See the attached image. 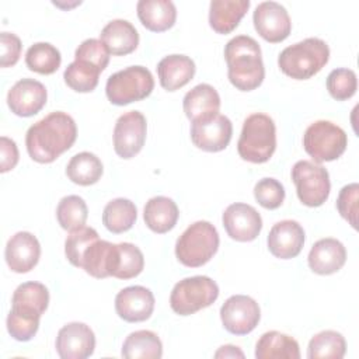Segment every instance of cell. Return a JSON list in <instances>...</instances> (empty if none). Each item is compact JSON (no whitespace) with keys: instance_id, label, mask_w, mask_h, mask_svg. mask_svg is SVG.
I'll return each mask as SVG.
<instances>
[{"instance_id":"6da1fadb","label":"cell","mask_w":359,"mask_h":359,"mask_svg":"<svg viewBox=\"0 0 359 359\" xmlns=\"http://www.w3.org/2000/svg\"><path fill=\"white\" fill-rule=\"evenodd\" d=\"M76 137L77 126L74 119L66 112L55 111L29 126L25 146L34 161L49 164L69 150Z\"/></svg>"},{"instance_id":"7a4b0ae2","label":"cell","mask_w":359,"mask_h":359,"mask_svg":"<svg viewBox=\"0 0 359 359\" xmlns=\"http://www.w3.org/2000/svg\"><path fill=\"white\" fill-rule=\"evenodd\" d=\"M49 304V292L39 282L21 283L13 293L7 316L8 334L21 342L29 341L39 328V318Z\"/></svg>"},{"instance_id":"3957f363","label":"cell","mask_w":359,"mask_h":359,"mask_svg":"<svg viewBox=\"0 0 359 359\" xmlns=\"http://www.w3.org/2000/svg\"><path fill=\"white\" fill-rule=\"evenodd\" d=\"M227 76L230 83L240 91L258 88L265 77L259 43L248 35L231 38L224 48Z\"/></svg>"},{"instance_id":"277c9868","label":"cell","mask_w":359,"mask_h":359,"mask_svg":"<svg viewBox=\"0 0 359 359\" xmlns=\"http://www.w3.org/2000/svg\"><path fill=\"white\" fill-rule=\"evenodd\" d=\"M330 59V48L320 38H306L285 48L279 57V69L294 80H307L317 74Z\"/></svg>"},{"instance_id":"5b68a950","label":"cell","mask_w":359,"mask_h":359,"mask_svg":"<svg viewBox=\"0 0 359 359\" xmlns=\"http://www.w3.org/2000/svg\"><path fill=\"white\" fill-rule=\"evenodd\" d=\"M276 149V128L266 114H251L245 118L237 142L238 156L250 163L268 161Z\"/></svg>"},{"instance_id":"8992f818","label":"cell","mask_w":359,"mask_h":359,"mask_svg":"<svg viewBox=\"0 0 359 359\" xmlns=\"http://www.w3.org/2000/svg\"><path fill=\"white\" fill-rule=\"evenodd\" d=\"M219 233L206 220L192 223L177 240L175 255L178 261L189 268H198L212 259L219 248Z\"/></svg>"},{"instance_id":"52a82bcc","label":"cell","mask_w":359,"mask_h":359,"mask_svg":"<svg viewBox=\"0 0 359 359\" xmlns=\"http://www.w3.org/2000/svg\"><path fill=\"white\" fill-rule=\"evenodd\" d=\"M154 79L144 66H129L111 74L105 84V94L111 104L128 105L142 101L151 94Z\"/></svg>"},{"instance_id":"ba28073f","label":"cell","mask_w":359,"mask_h":359,"mask_svg":"<svg viewBox=\"0 0 359 359\" xmlns=\"http://www.w3.org/2000/svg\"><path fill=\"white\" fill-rule=\"evenodd\" d=\"M219 297V286L209 276L198 275L180 280L170 294V306L180 316H191L209 307Z\"/></svg>"},{"instance_id":"9c48e42d","label":"cell","mask_w":359,"mask_h":359,"mask_svg":"<svg viewBox=\"0 0 359 359\" xmlns=\"http://www.w3.org/2000/svg\"><path fill=\"white\" fill-rule=\"evenodd\" d=\"M348 146V136L342 128L330 121H316L303 135V147L314 163L339 158Z\"/></svg>"},{"instance_id":"30bf717a","label":"cell","mask_w":359,"mask_h":359,"mask_svg":"<svg viewBox=\"0 0 359 359\" xmlns=\"http://www.w3.org/2000/svg\"><path fill=\"white\" fill-rule=\"evenodd\" d=\"M292 180L296 185L297 198L306 206H321L330 196V174L327 168L314 161H297L292 168Z\"/></svg>"},{"instance_id":"8fae6325","label":"cell","mask_w":359,"mask_h":359,"mask_svg":"<svg viewBox=\"0 0 359 359\" xmlns=\"http://www.w3.org/2000/svg\"><path fill=\"white\" fill-rule=\"evenodd\" d=\"M223 327L234 335L250 334L259 323L261 310L258 303L245 294L230 296L220 309Z\"/></svg>"},{"instance_id":"7c38bea8","label":"cell","mask_w":359,"mask_h":359,"mask_svg":"<svg viewBox=\"0 0 359 359\" xmlns=\"http://www.w3.org/2000/svg\"><path fill=\"white\" fill-rule=\"evenodd\" d=\"M147 123L139 111H129L116 119L114 128V150L122 158L135 157L146 140Z\"/></svg>"},{"instance_id":"4fadbf2b","label":"cell","mask_w":359,"mask_h":359,"mask_svg":"<svg viewBox=\"0 0 359 359\" xmlns=\"http://www.w3.org/2000/svg\"><path fill=\"white\" fill-rule=\"evenodd\" d=\"M257 32L268 42L285 41L292 29V21L286 8L276 1H262L255 7L252 15Z\"/></svg>"},{"instance_id":"5bb4252c","label":"cell","mask_w":359,"mask_h":359,"mask_svg":"<svg viewBox=\"0 0 359 359\" xmlns=\"http://www.w3.org/2000/svg\"><path fill=\"white\" fill-rule=\"evenodd\" d=\"M222 220L227 236L241 243L255 240L262 229V219L257 209L241 202L229 205Z\"/></svg>"},{"instance_id":"9a60e30c","label":"cell","mask_w":359,"mask_h":359,"mask_svg":"<svg viewBox=\"0 0 359 359\" xmlns=\"http://www.w3.org/2000/svg\"><path fill=\"white\" fill-rule=\"evenodd\" d=\"M95 335L84 323L63 325L56 337V352L62 359H86L93 355Z\"/></svg>"},{"instance_id":"2e32d148","label":"cell","mask_w":359,"mask_h":359,"mask_svg":"<svg viewBox=\"0 0 359 359\" xmlns=\"http://www.w3.org/2000/svg\"><path fill=\"white\" fill-rule=\"evenodd\" d=\"M233 135L231 121L226 115H216L208 121L194 122L191 126L192 143L205 151H222L224 150Z\"/></svg>"},{"instance_id":"e0dca14e","label":"cell","mask_w":359,"mask_h":359,"mask_svg":"<svg viewBox=\"0 0 359 359\" xmlns=\"http://www.w3.org/2000/svg\"><path fill=\"white\" fill-rule=\"evenodd\" d=\"M48 93L45 86L34 79L18 80L7 94V104L18 116H32L46 104Z\"/></svg>"},{"instance_id":"ac0fdd59","label":"cell","mask_w":359,"mask_h":359,"mask_svg":"<svg viewBox=\"0 0 359 359\" xmlns=\"http://www.w3.org/2000/svg\"><path fill=\"white\" fill-rule=\"evenodd\" d=\"M116 314L128 323L147 320L154 310V296L144 286H128L118 292L115 297Z\"/></svg>"},{"instance_id":"d6986e66","label":"cell","mask_w":359,"mask_h":359,"mask_svg":"<svg viewBox=\"0 0 359 359\" xmlns=\"http://www.w3.org/2000/svg\"><path fill=\"white\" fill-rule=\"evenodd\" d=\"M268 250L280 259H290L300 254L304 245V230L296 220H280L268 234Z\"/></svg>"},{"instance_id":"ffe728a7","label":"cell","mask_w":359,"mask_h":359,"mask_svg":"<svg viewBox=\"0 0 359 359\" xmlns=\"http://www.w3.org/2000/svg\"><path fill=\"white\" fill-rule=\"evenodd\" d=\"M4 257L8 268L13 272L27 273L34 269L39 261V241L28 231H18L7 241Z\"/></svg>"},{"instance_id":"44dd1931","label":"cell","mask_w":359,"mask_h":359,"mask_svg":"<svg viewBox=\"0 0 359 359\" xmlns=\"http://www.w3.org/2000/svg\"><path fill=\"white\" fill-rule=\"evenodd\" d=\"M346 261V250L337 238H321L316 241L309 252L307 262L313 272L331 275L338 272Z\"/></svg>"},{"instance_id":"7402d4cb","label":"cell","mask_w":359,"mask_h":359,"mask_svg":"<svg viewBox=\"0 0 359 359\" xmlns=\"http://www.w3.org/2000/svg\"><path fill=\"white\" fill-rule=\"evenodd\" d=\"M182 107L187 118L192 123L208 121L219 115L220 97L210 84H198L185 94Z\"/></svg>"},{"instance_id":"603a6c76","label":"cell","mask_w":359,"mask_h":359,"mask_svg":"<svg viewBox=\"0 0 359 359\" xmlns=\"http://www.w3.org/2000/svg\"><path fill=\"white\" fill-rule=\"evenodd\" d=\"M195 63L185 55H168L157 65L160 84L167 91H175L187 86L195 74Z\"/></svg>"},{"instance_id":"cb8c5ba5","label":"cell","mask_w":359,"mask_h":359,"mask_svg":"<svg viewBox=\"0 0 359 359\" xmlns=\"http://www.w3.org/2000/svg\"><path fill=\"white\" fill-rule=\"evenodd\" d=\"M100 41L104 42L109 53L115 56H125L137 48L139 34L129 21L118 18L109 21L102 28Z\"/></svg>"},{"instance_id":"d4e9b609","label":"cell","mask_w":359,"mask_h":359,"mask_svg":"<svg viewBox=\"0 0 359 359\" xmlns=\"http://www.w3.org/2000/svg\"><path fill=\"white\" fill-rule=\"evenodd\" d=\"M250 8V0H213L209 6V25L217 34H230Z\"/></svg>"},{"instance_id":"484cf974","label":"cell","mask_w":359,"mask_h":359,"mask_svg":"<svg viewBox=\"0 0 359 359\" xmlns=\"http://www.w3.org/2000/svg\"><path fill=\"white\" fill-rule=\"evenodd\" d=\"M136 10L143 27L153 32L167 31L177 18V8L170 0H140Z\"/></svg>"},{"instance_id":"4316f807","label":"cell","mask_w":359,"mask_h":359,"mask_svg":"<svg viewBox=\"0 0 359 359\" xmlns=\"http://www.w3.org/2000/svg\"><path fill=\"white\" fill-rule=\"evenodd\" d=\"M180 212L177 203L167 196H154L147 201L143 212L146 226L158 234L167 233L177 224Z\"/></svg>"},{"instance_id":"83f0119b","label":"cell","mask_w":359,"mask_h":359,"mask_svg":"<svg viewBox=\"0 0 359 359\" xmlns=\"http://www.w3.org/2000/svg\"><path fill=\"white\" fill-rule=\"evenodd\" d=\"M257 359H299V344L290 335L279 331H268L261 335L255 345Z\"/></svg>"},{"instance_id":"f1b7e54d","label":"cell","mask_w":359,"mask_h":359,"mask_svg":"<svg viewBox=\"0 0 359 359\" xmlns=\"http://www.w3.org/2000/svg\"><path fill=\"white\" fill-rule=\"evenodd\" d=\"M115 244L105 240H95L84 252L80 268L97 279L108 278L114 269Z\"/></svg>"},{"instance_id":"f546056e","label":"cell","mask_w":359,"mask_h":359,"mask_svg":"<svg viewBox=\"0 0 359 359\" xmlns=\"http://www.w3.org/2000/svg\"><path fill=\"white\" fill-rule=\"evenodd\" d=\"M121 353L126 359H158L163 356V344L153 331L139 330L126 337Z\"/></svg>"},{"instance_id":"4dcf8cb0","label":"cell","mask_w":359,"mask_h":359,"mask_svg":"<svg viewBox=\"0 0 359 359\" xmlns=\"http://www.w3.org/2000/svg\"><path fill=\"white\" fill-rule=\"evenodd\" d=\"M102 171L104 167L101 160L90 151L74 154L66 165L67 178L72 182L83 187L95 184L101 178Z\"/></svg>"},{"instance_id":"1f68e13d","label":"cell","mask_w":359,"mask_h":359,"mask_svg":"<svg viewBox=\"0 0 359 359\" xmlns=\"http://www.w3.org/2000/svg\"><path fill=\"white\" fill-rule=\"evenodd\" d=\"M137 217V209L135 203L125 198H116L109 201L102 212V223L108 231L119 234L132 229Z\"/></svg>"},{"instance_id":"d6a6232c","label":"cell","mask_w":359,"mask_h":359,"mask_svg":"<svg viewBox=\"0 0 359 359\" xmlns=\"http://www.w3.org/2000/svg\"><path fill=\"white\" fill-rule=\"evenodd\" d=\"M144 268L143 252L132 243L115 244L112 276L118 279H132Z\"/></svg>"},{"instance_id":"836d02e7","label":"cell","mask_w":359,"mask_h":359,"mask_svg":"<svg viewBox=\"0 0 359 359\" xmlns=\"http://www.w3.org/2000/svg\"><path fill=\"white\" fill-rule=\"evenodd\" d=\"M346 352V342L342 334L325 330L316 334L307 348V356L310 359H342Z\"/></svg>"},{"instance_id":"e575fe53","label":"cell","mask_w":359,"mask_h":359,"mask_svg":"<svg viewBox=\"0 0 359 359\" xmlns=\"http://www.w3.org/2000/svg\"><path fill=\"white\" fill-rule=\"evenodd\" d=\"M62 63L57 48L48 42H36L28 48L25 53V65L29 70L39 74L55 73Z\"/></svg>"},{"instance_id":"d590c367","label":"cell","mask_w":359,"mask_h":359,"mask_svg":"<svg viewBox=\"0 0 359 359\" xmlns=\"http://www.w3.org/2000/svg\"><path fill=\"white\" fill-rule=\"evenodd\" d=\"M100 73L101 70L91 63L74 60L66 67L63 79L72 90L77 93H90L97 87Z\"/></svg>"},{"instance_id":"8d00e7d4","label":"cell","mask_w":359,"mask_h":359,"mask_svg":"<svg viewBox=\"0 0 359 359\" xmlns=\"http://www.w3.org/2000/svg\"><path fill=\"white\" fill-rule=\"evenodd\" d=\"M87 216V203L79 195H67L62 198L56 208V217L60 227L69 231L84 226Z\"/></svg>"},{"instance_id":"74e56055","label":"cell","mask_w":359,"mask_h":359,"mask_svg":"<svg viewBox=\"0 0 359 359\" xmlns=\"http://www.w3.org/2000/svg\"><path fill=\"white\" fill-rule=\"evenodd\" d=\"M98 238V233L93 227L81 226L76 230H72L65 241V254L69 262L80 268L84 252Z\"/></svg>"},{"instance_id":"f35d334b","label":"cell","mask_w":359,"mask_h":359,"mask_svg":"<svg viewBox=\"0 0 359 359\" xmlns=\"http://www.w3.org/2000/svg\"><path fill=\"white\" fill-rule=\"evenodd\" d=\"M358 88L356 73L351 69H334L327 77V90L337 101H345L355 95Z\"/></svg>"},{"instance_id":"ab89813d","label":"cell","mask_w":359,"mask_h":359,"mask_svg":"<svg viewBox=\"0 0 359 359\" xmlns=\"http://www.w3.org/2000/svg\"><path fill=\"white\" fill-rule=\"evenodd\" d=\"M257 202L265 209H278L285 201V188L275 178H262L254 187Z\"/></svg>"},{"instance_id":"60d3db41","label":"cell","mask_w":359,"mask_h":359,"mask_svg":"<svg viewBox=\"0 0 359 359\" xmlns=\"http://www.w3.org/2000/svg\"><path fill=\"white\" fill-rule=\"evenodd\" d=\"M109 50L102 41L90 38L83 41L74 52V60H84L97 66L101 72L108 66Z\"/></svg>"},{"instance_id":"b9f144b4","label":"cell","mask_w":359,"mask_h":359,"mask_svg":"<svg viewBox=\"0 0 359 359\" xmlns=\"http://www.w3.org/2000/svg\"><path fill=\"white\" fill-rule=\"evenodd\" d=\"M358 201H359V185L356 182L345 185L338 195L337 209L339 215L353 227L358 229Z\"/></svg>"},{"instance_id":"7bdbcfd3","label":"cell","mask_w":359,"mask_h":359,"mask_svg":"<svg viewBox=\"0 0 359 359\" xmlns=\"http://www.w3.org/2000/svg\"><path fill=\"white\" fill-rule=\"evenodd\" d=\"M0 43H1V56H0V66L8 67L14 66L21 55V41L13 32H1L0 34Z\"/></svg>"},{"instance_id":"ee69618b","label":"cell","mask_w":359,"mask_h":359,"mask_svg":"<svg viewBox=\"0 0 359 359\" xmlns=\"http://www.w3.org/2000/svg\"><path fill=\"white\" fill-rule=\"evenodd\" d=\"M0 171L7 172L18 163V149L13 139L7 136L0 137Z\"/></svg>"},{"instance_id":"f6af8a7d","label":"cell","mask_w":359,"mask_h":359,"mask_svg":"<svg viewBox=\"0 0 359 359\" xmlns=\"http://www.w3.org/2000/svg\"><path fill=\"white\" fill-rule=\"evenodd\" d=\"M244 358V353L238 349V346L234 345H223L220 349L215 353V358Z\"/></svg>"}]
</instances>
